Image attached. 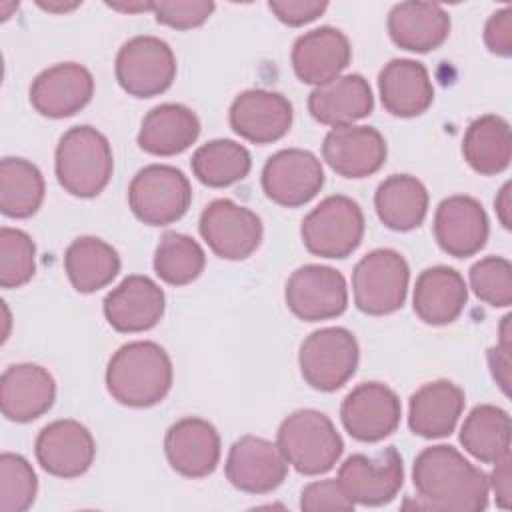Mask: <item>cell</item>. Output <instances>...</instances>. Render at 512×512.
Masks as SVG:
<instances>
[{
	"mask_svg": "<svg viewBox=\"0 0 512 512\" xmlns=\"http://www.w3.org/2000/svg\"><path fill=\"white\" fill-rule=\"evenodd\" d=\"M164 308V290L142 274L126 276L102 302L106 322L122 334L152 330L162 320Z\"/></svg>",
	"mask_w": 512,
	"mask_h": 512,
	"instance_id": "19",
	"label": "cell"
},
{
	"mask_svg": "<svg viewBox=\"0 0 512 512\" xmlns=\"http://www.w3.org/2000/svg\"><path fill=\"white\" fill-rule=\"evenodd\" d=\"M470 288L478 300L506 308L512 304V264L504 256H486L472 264L468 272Z\"/></svg>",
	"mask_w": 512,
	"mask_h": 512,
	"instance_id": "40",
	"label": "cell"
},
{
	"mask_svg": "<svg viewBox=\"0 0 512 512\" xmlns=\"http://www.w3.org/2000/svg\"><path fill=\"white\" fill-rule=\"evenodd\" d=\"M106 6L116 12H128V14L152 12V2H106Z\"/></svg>",
	"mask_w": 512,
	"mask_h": 512,
	"instance_id": "48",
	"label": "cell"
},
{
	"mask_svg": "<svg viewBox=\"0 0 512 512\" xmlns=\"http://www.w3.org/2000/svg\"><path fill=\"white\" fill-rule=\"evenodd\" d=\"M288 310L304 322L332 320L348 306V286L340 270L324 264L296 268L284 286Z\"/></svg>",
	"mask_w": 512,
	"mask_h": 512,
	"instance_id": "11",
	"label": "cell"
},
{
	"mask_svg": "<svg viewBox=\"0 0 512 512\" xmlns=\"http://www.w3.org/2000/svg\"><path fill=\"white\" fill-rule=\"evenodd\" d=\"M120 88L134 98H152L166 92L176 78V56L168 42L156 36L126 40L114 60Z\"/></svg>",
	"mask_w": 512,
	"mask_h": 512,
	"instance_id": "9",
	"label": "cell"
},
{
	"mask_svg": "<svg viewBox=\"0 0 512 512\" xmlns=\"http://www.w3.org/2000/svg\"><path fill=\"white\" fill-rule=\"evenodd\" d=\"M464 390L450 380L420 386L408 402V428L420 438L450 436L464 412Z\"/></svg>",
	"mask_w": 512,
	"mask_h": 512,
	"instance_id": "27",
	"label": "cell"
},
{
	"mask_svg": "<svg viewBox=\"0 0 512 512\" xmlns=\"http://www.w3.org/2000/svg\"><path fill=\"white\" fill-rule=\"evenodd\" d=\"M300 508L306 512H350L354 502L346 496L340 482L334 478L310 482L300 492Z\"/></svg>",
	"mask_w": 512,
	"mask_h": 512,
	"instance_id": "42",
	"label": "cell"
},
{
	"mask_svg": "<svg viewBox=\"0 0 512 512\" xmlns=\"http://www.w3.org/2000/svg\"><path fill=\"white\" fill-rule=\"evenodd\" d=\"M192 174L198 182L210 188H224L244 180L252 168V156L246 146L216 138L202 144L190 160Z\"/></svg>",
	"mask_w": 512,
	"mask_h": 512,
	"instance_id": "36",
	"label": "cell"
},
{
	"mask_svg": "<svg viewBox=\"0 0 512 512\" xmlns=\"http://www.w3.org/2000/svg\"><path fill=\"white\" fill-rule=\"evenodd\" d=\"M374 208L386 228L394 232H410L426 218L428 190L416 176L392 174L378 184Z\"/></svg>",
	"mask_w": 512,
	"mask_h": 512,
	"instance_id": "31",
	"label": "cell"
},
{
	"mask_svg": "<svg viewBox=\"0 0 512 512\" xmlns=\"http://www.w3.org/2000/svg\"><path fill=\"white\" fill-rule=\"evenodd\" d=\"M374 108V96L368 80L362 74H344L322 86H316L308 96L310 116L324 126H350L366 118Z\"/></svg>",
	"mask_w": 512,
	"mask_h": 512,
	"instance_id": "28",
	"label": "cell"
},
{
	"mask_svg": "<svg viewBox=\"0 0 512 512\" xmlns=\"http://www.w3.org/2000/svg\"><path fill=\"white\" fill-rule=\"evenodd\" d=\"M120 264L116 248L96 236H80L64 252L66 276L80 294L106 288L118 276Z\"/></svg>",
	"mask_w": 512,
	"mask_h": 512,
	"instance_id": "33",
	"label": "cell"
},
{
	"mask_svg": "<svg viewBox=\"0 0 512 512\" xmlns=\"http://www.w3.org/2000/svg\"><path fill=\"white\" fill-rule=\"evenodd\" d=\"M36 272V244L20 228H0V286L20 288Z\"/></svg>",
	"mask_w": 512,
	"mask_h": 512,
	"instance_id": "38",
	"label": "cell"
},
{
	"mask_svg": "<svg viewBox=\"0 0 512 512\" xmlns=\"http://www.w3.org/2000/svg\"><path fill=\"white\" fill-rule=\"evenodd\" d=\"M434 238L454 258H468L480 252L490 234L484 206L466 194L444 198L434 212Z\"/></svg>",
	"mask_w": 512,
	"mask_h": 512,
	"instance_id": "20",
	"label": "cell"
},
{
	"mask_svg": "<svg viewBox=\"0 0 512 512\" xmlns=\"http://www.w3.org/2000/svg\"><path fill=\"white\" fill-rule=\"evenodd\" d=\"M220 434L204 418L184 416L176 420L164 436V454L170 468L186 478H204L220 462Z\"/></svg>",
	"mask_w": 512,
	"mask_h": 512,
	"instance_id": "21",
	"label": "cell"
},
{
	"mask_svg": "<svg viewBox=\"0 0 512 512\" xmlns=\"http://www.w3.org/2000/svg\"><path fill=\"white\" fill-rule=\"evenodd\" d=\"M290 60L298 80L316 88L342 76L352 60V46L342 30L320 26L296 38Z\"/></svg>",
	"mask_w": 512,
	"mask_h": 512,
	"instance_id": "23",
	"label": "cell"
},
{
	"mask_svg": "<svg viewBox=\"0 0 512 512\" xmlns=\"http://www.w3.org/2000/svg\"><path fill=\"white\" fill-rule=\"evenodd\" d=\"M270 12L286 26H304L322 16L328 8L324 0H270Z\"/></svg>",
	"mask_w": 512,
	"mask_h": 512,
	"instance_id": "43",
	"label": "cell"
},
{
	"mask_svg": "<svg viewBox=\"0 0 512 512\" xmlns=\"http://www.w3.org/2000/svg\"><path fill=\"white\" fill-rule=\"evenodd\" d=\"M276 444L288 466L304 476L326 474L344 452V442L334 422L314 408L288 414L278 426Z\"/></svg>",
	"mask_w": 512,
	"mask_h": 512,
	"instance_id": "4",
	"label": "cell"
},
{
	"mask_svg": "<svg viewBox=\"0 0 512 512\" xmlns=\"http://www.w3.org/2000/svg\"><path fill=\"white\" fill-rule=\"evenodd\" d=\"M390 40L408 52H430L450 36V14L436 2H400L388 12Z\"/></svg>",
	"mask_w": 512,
	"mask_h": 512,
	"instance_id": "26",
	"label": "cell"
},
{
	"mask_svg": "<svg viewBox=\"0 0 512 512\" xmlns=\"http://www.w3.org/2000/svg\"><path fill=\"white\" fill-rule=\"evenodd\" d=\"M486 48L502 58L512 54V8L504 6L490 14L484 26Z\"/></svg>",
	"mask_w": 512,
	"mask_h": 512,
	"instance_id": "44",
	"label": "cell"
},
{
	"mask_svg": "<svg viewBox=\"0 0 512 512\" xmlns=\"http://www.w3.org/2000/svg\"><path fill=\"white\" fill-rule=\"evenodd\" d=\"M224 470L236 490L268 494L286 480L288 462L276 442L246 434L230 446Z\"/></svg>",
	"mask_w": 512,
	"mask_h": 512,
	"instance_id": "15",
	"label": "cell"
},
{
	"mask_svg": "<svg viewBox=\"0 0 512 512\" xmlns=\"http://www.w3.org/2000/svg\"><path fill=\"white\" fill-rule=\"evenodd\" d=\"M198 230L208 248L222 260H244L262 242V220L230 198L212 200L200 214Z\"/></svg>",
	"mask_w": 512,
	"mask_h": 512,
	"instance_id": "10",
	"label": "cell"
},
{
	"mask_svg": "<svg viewBox=\"0 0 512 512\" xmlns=\"http://www.w3.org/2000/svg\"><path fill=\"white\" fill-rule=\"evenodd\" d=\"M260 182L268 200L284 208H298L322 190L324 168L310 150L284 148L266 160Z\"/></svg>",
	"mask_w": 512,
	"mask_h": 512,
	"instance_id": "13",
	"label": "cell"
},
{
	"mask_svg": "<svg viewBox=\"0 0 512 512\" xmlns=\"http://www.w3.org/2000/svg\"><path fill=\"white\" fill-rule=\"evenodd\" d=\"M46 194L40 168L24 158L6 156L0 162V210L8 218L34 216Z\"/></svg>",
	"mask_w": 512,
	"mask_h": 512,
	"instance_id": "35",
	"label": "cell"
},
{
	"mask_svg": "<svg viewBox=\"0 0 512 512\" xmlns=\"http://www.w3.org/2000/svg\"><path fill=\"white\" fill-rule=\"evenodd\" d=\"M402 416L398 394L382 382L354 386L340 406L344 430L358 442H380L390 436Z\"/></svg>",
	"mask_w": 512,
	"mask_h": 512,
	"instance_id": "14",
	"label": "cell"
},
{
	"mask_svg": "<svg viewBox=\"0 0 512 512\" xmlns=\"http://www.w3.org/2000/svg\"><path fill=\"white\" fill-rule=\"evenodd\" d=\"M360 348L356 336L342 326L314 330L304 338L298 366L304 382L318 392H336L356 372Z\"/></svg>",
	"mask_w": 512,
	"mask_h": 512,
	"instance_id": "8",
	"label": "cell"
},
{
	"mask_svg": "<svg viewBox=\"0 0 512 512\" xmlns=\"http://www.w3.org/2000/svg\"><path fill=\"white\" fill-rule=\"evenodd\" d=\"M94 96V78L78 62H60L42 70L28 88L32 108L46 118H68Z\"/></svg>",
	"mask_w": 512,
	"mask_h": 512,
	"instance_id": "18",
	"label": "cell"
},
{
	"mask_svg": "<svg viewBox=\"0 0 512 512\" xmlns=\"http://www.w3.org/2000/svg\"><path fill=\"white\" fill-rule=\"evenodd\" d=\"M290 100L274 90L250 88L240 92L228 110L230 128L252 144H272L284 138L292 126Z\"/></svg>",
	"mask_w": 512,
	"mask_h": 512,
	"instance_id": "17",
	"label": "cell"
},
{
	"mask_svg": "<svg viewBox=\"0 0 512 512\" xmlns=\"http://www.w3.org/2000/svg\"><path fill=\"white\" fill-rule=\"evenodd\" d=\"M418 508L438 512H482L488 506V476L448 444L424 448L412 466Z\"/></svg>",
	"mask_w": 512,
	"mask_h": 512,
	"instance_id": "1",
	"label": "cell"
},
{
	"mask_svg": "<svg viewBox=\"0 0 512 512\" xmlns=\"http://www.w3.org/2000/svg\"><path fill=\"white\" fill-rule=\"evenodd\" d=\"M82 2H62V0H56V2H38V6L42 10H48V12H54V14H64V12H70L74 8H78Z\"/></svg>",
	"mask_w": 512,
	"mask_h": 512,
	"instance_id": "50",
	"label": "cell"
},
{
	"mask_svg": "<svg viewBox=\"0 0 512 512\" xmlns=\"http://www.w3.org/2000/svg\"><path fill=\"white\" fill-rule=\"evenodd\" d=\"M56 400L54 376L40 364L20 362L0 376V408L4 418L26 424L46 414Z\"/></svg>",
	"mask_w": 512,
	"mask_h": 512,
	"instance_id": "24",
	"label": "cell"
},
{
	"mask_svg": "<svg viewBox=\"0 0 512 512\" xmlns=\"http://www.w3.org/2000/svg\"><path fill=\"white\" fill-rule=\"evenodd\" d=\"M486 358H488V366H490V374H492L494 382L508 396L510 394V366H512L510 352L496 344V346L488 348Z\"/></svg>",
	"mask_w": 512,
	"mask_h": 512,
	"instance_id": "46",
	"label": "cell"
},
{
	"mask_svg": "<svg viewBox=\"0 0 512 512\" xmlns=\"http://www.w3.org/2000/svg\"><path fill=\"white\" fill-rule=\"evenodd\" d=\"M364 228L360 204L344 194H332L304 216L300 238L310 254L340 260L360 246Z\"/></svg>",
	"mask_w": 512,
	"mask_h": 512,
	"instance_id": "5",
	"label": "cell"
},
{
	"mask_svg": "<svg viewBox=\"0 0 512 512\" xmlns=\"http://www.w3.org/2000/svg\"><path fill=\"white\" fill-rule=\"evenodd\" d=\"M378 92L386 112L396 118L424 114L434 102V86L426 66L410 58H394L378 74Z\"/></svg>",
	"mask_w": 512,
	"mask_h": 512,
	"instance_id": "25",
	"label": "cell"
},
{
	"mask_svg": "<svg viewBox=\"0 0 512 512\" xmlns=\"http://www.w3.org/2000/svg\"><path fill=\"white\" fill-rule=\"evenodd\" d=\"M388 156L384 136L372 126H338L322 142V158L342 178L376 174Z\"/></svg>",
	"mask_w": 512,
	"mask_h": 512,
	"instance_id": "22",
	"label": "cell"
},
{
	"mask_svg": "<svg viewBox=\"0 0 512 512\" xmlns=\"http://www.w3.org/2000/svg\"><path fill=\"white\" fill-rule=\"evenodd\" d=\"M54 170L58 184L76 198H94L110 182L114 156L108 138L88 126L68 128L54 152Z\"/></svg>",
	"mask_w": 512,
	"mask_h": 512,
	"instance_id": "3",
	"label": "cell"
},
{
	"mask_svg": "<svg viewBox=\"0 0 512 512\" xmlns=\"http://www.w3.org/2000/svg\"><path fill=\"white\" fill-rule=\"evenodd\" d=\"M336 480L354 506H384L396 498L404 484L402 456L394 446L372 456L352 454L340 464Z\"/></svg>",
	"mask_w": 512,
	"mask_h": 512,
	"instance_id": "12",
	"label": "cell"
},
{
	"mask_svg": "<svg viewBox=\"0 0 512 512\" xmlns=\"http://www.w3.org/2000/svg\"><path fill=\"white\" fill-rule=\"evenodd\" d=\"M510 462H512L510 454L494 462V470L488 478V486L496 496V504L504 510L510 508Z\"/></svg>",
	"mask_w": 512,
	"mask_h": 512,
	"instance_id": "45",
	"label": "cell"
},
{
	"mask_svg": "<svg viewBox=\"0 0 512 512\" xmlns=\"http://www.w3.org/2000/svg\"><path fill=\"white\" fill-rule=\"evenodd\" d=\"M464 450L484 464H494L510 454V416L494 404H478L460 428Z\"/></svg>",
	"mask_w": 512,
	"mask_h": 512,
	"instance_id": "34",
	"label": "cell"
},
{
	"mask_svg": "<svg viewBox=\"0 0 512 512\" xmlns=\"http://www.w3.org/2000/svg\"><path fill=\"white\" fill-rule=\"evenodd\" d=\"M38 478L32 464L12 452L0 456V512H24L34 504Z\"/></svg>",
	"mask_w": 512,
	"mask_h": 512,
	"instance_id": "39",
	"label": "cell"
},
{
	"mask_svg": "<svg viewBox=\"0 0 512 512\" xmlns=\"http://www.w3.org/2000/svg\"><path fill=\"white\" fill-rule=\"evenodd\" d=\"M510 322H512V316L506 314L500 322V328H498V346L512 352V328H510Z\"/></svg>",
	"mask_w": 512,
	"mask_h": 512,
	"instance_id": "49",
	"label": "cell"
},
{
	"mask_svg": "<svg viewBox=\"0 0 512 512\" xmlns=\"http://www.w3.org/2000/svg\"><path fill=\"white\" fill-rule=\"evenodd\" d=\"M192 202V186L186 174L170 164L140 168L128 186L132 214L148 226H166L180 220Z\"/></svg>",
	"mask_w": 512,
	"mask_h": 512,
	"instance_id": "7",
	"label": "cell"
},
{
	"mask_svg": "<svg viewBox=\"0 0 512 512\" xmlns=\"http://www.w3.org/2000/svg\"><path fill=\"white\" fill-rule=\"evenodd\" d=\"M212 0H160L152 2V14L158 24L176 30H192L202 26L214 12Z\"/></svg>",
	"mask_w": 512,
	"mask_h": 512,
	"instance_id": "41",
	"label": "cell"
},
{
	"mask_svg": "<svg viewBox=\"0 0 512 512\" xmlns=\"http://www.w3.org/2000/svg\"><path fill=\"white\" fill-rule=\"evenodd\" d=\"M468 302L464 276L450 266H432L420 272L414 284L412 308L430 326H446L458 320Z\"/></svg>",
	"mask_w": 512,
	"mask_h": 512,
	"instance_id": "29",
	"label": "cell"
},
{
	"mask_svg": "<svg viewBox=\"0 0 512 512\" xmlns=\"http://www.w3.org/2000/svg\"><path fill=\"white\" fill-rule=\"evenodd\" d=\"M200 136L198 116L184 104L166 102L154 106L140 124L136 142L152 156H176L188 150Z\"/></svg>",
	"mask_w": 512,
	"mask_h": 512,
	"instance_id": "30",
	"label": "cell"
},
{
	"mask_svg": "<svg viewBox=\"0 0 512 512\" xmlns=\"http://www.w3.org/2000/svg\"><path fill=\"white\" fill-rule=\"evenodd\" d=\"M410 284L406 258L392 248H378L352 270L354 304L368 316H386L402 308Z\"/></svg>",
	"mask_w": 512,
	"mask_h": 512,
	"instance_id": "6",
	"label": "cell"
},
{
	"mask_svg": "<svg viewBox=\"0 0 512 512\" xmlns=\"http://www.w3.org/2000/svg\"><path fill=\"white\" fill-rule=\"evenodd\" d=\"M462 156L466 164L482 176L504 172L512 158V132L508 120L498 114H484L472 120L462 138Z\"/></svg>",
	"mask_w": 512,
	"mask_h": 512,
	"instance_id": "32",
	"label": "cell"
},
{
	"mask_svg": "<svg viewBox=\"0 0 512 512\" xmlns=\"http://www.w3.org/2000/svg\"><path fill=\"white\" fill-rule=\"evenodd\" d=\"M108 394L122 406L148 408L162 402L174 380L168 352L152 340L122 344L106 366Z\"/></svg>",
	"mask_w": 512,
	"mask_h": 512,
	"instance_id": "2",
	"label": "cell"
},
{
	"mask_svg": "<svg viewBox=\"0 0 512 512\" xmlns=\"http://www.w3.org/2000/svg\"><path fill=\"white\" fill-rule=\"evenodd\" d=\"M40 468L56 478H78L94 462L96 442L92 432L72 418L46 424L34 442Z\"/></svg>",
	"mask_w": 512,
	"mask_h": 512,
	"instance_id": "16",
	"label": "cell"
},
{
	"mask_svg": "<svg viewBox=\"0 0 512 512\" xmlns=\"http://www.w3.org/2000/svg\"><path fill=\"white\" fill-rule=\"evenodd\" d=\"M494 208H496V216H498L500 224L508 230L510 228V182H506L500 188V192L494 200Z\"/></svg>",
	"mask_w": 512,
	"mask_h": 512,
	"instance_id": "47",
	"label": "cell"
},
{
	"mask_svg": "<svg viewBox=\"0 0 512 512\" xmlns=\"http://www.w3.org/2000/svg\"><path fill=\"white\" fill-rule=\"evenodd\" d=\"M152 264L162 282L170 286H186L202 274L206 254L192 236L182 232H166L154 250Z\"/></svg>",
	"mask_w": 512,
	"mask_h": 512,
	"instance_id": "37",
	"label": "cell"
}]
</instances>
